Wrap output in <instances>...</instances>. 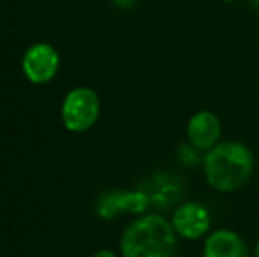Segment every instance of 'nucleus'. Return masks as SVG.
<instances>
[{
	"instance_id": "nucleus-1",
	"label": "nucleus",
	"mask_w": 259,
	"mask_h": 257,
	"mask_svg": "<svg viewBox=\"0 0 259 257\" xmlns=\"http://www.w3.org/2000/svg\"><path fill=\"white\" fill-rule=\"evenodd\" d=\"M256 169V159L240 141H221L203 157L206 183L221 194H233L249 183Z\"/></svg>"
},
{
	"instance_id": "nucleus-2",
	"label": "nucleus",
	"mask_w": 259,
	"mask_h": 257,
	"mask_svg": "<svg viewBox=\"0 0 259 257\" xmlns=\"http://www.w3.org/2000/svg\"><path fill=\"white\" fill-rule=\"evenodd\" d=\"M178 236L171 220L157 213H141L120 238L122 257H175Z\"/></svg>"
},
{
	"instance_id": "nucleus-3",
	"label": "nucleus",
	"mask_w": 259,
	"mask_h": 257,
	"mask_svg": "<svg viewBox=\"0 0 259 257\" xmlns=\"http://www.w3.org/2000/svg\"><path fill=\"white\" fill-rule=\"evenodd\" d=\"M101 115V99L89 86L72 88L60 108V118L69 132H87L97 124Z\"/></svg>"
},
{
	"instance_id": "nucleus-4",
	"label": "nucleus",
	"mask_w": 259,
	"mask_h": 257,
	"mask_svg": "<svg viewBox=\"0 0 259 257\" xmlns=\"http://www.w3.org/2000/svg\"><path fill=\"white\" fill-rule=\"evenodd\" d=\"M171 226L182 240H201L211 233V213L205 204L198 201L182 202L175 208Z\"/></svg>"
},
{
	"instance_id": "nucleus-5",
	"label": "nucleus",
	"mask_w": 259,
	"mask_h": 257,
	"mask_svg": "<svg viewBox=\"0 0 259 257\" xmlns=\"http://www.w3.org/2000/svg\"><path fill=\"white\" fill-rule=\"evenodd\" d=\"M60 67V57L52 44L37 42L25 52L21 60L25 78L34 85H46L55 79Z\"/></svg>"
},
{
	"instance_id": "nucleus-6",
	"label": "nucleus",
	"mask_w": 259,
	"mask_h": 257,
	"mask_svg": "<svg viewBox=\"0 0 259 257\" xmlns=\"http://www.w3.org/2000/svg\"><path fill=\"white\" fill-rule=\"evenodd\" d=\"M221 120L210 110L196 111L187 122V141L199 153H206L215 144L221 143Z\"/></svg>"
},
{
	"instance_id": "nucleus-7",
	"label": "nucleus",
	"mask_w": 259,
	"mask_h": 257,
	"mask_svg": "<svg viewBox=\"0 0 259 257\" xmlns=\"http://www.w3.org/2000/svg\"><path fill=\"white\" fill-rule=\"evenodd\" d=\"M203 257H250V252L236 231L221 227L205 238Z\"/></svg>"
},
{
	"instance_id": "nucleus-8",
	"label": "nucleus",
	"mask_w": 259,
	"mask_h": 257,
	"mask_svg": "<svg viewBox=\"0 0 259 257\" xmlns=\"http://www.w3.org/2000/svg\"><path fill=\"white\" fill-rule=\"evenodd\" d=\"M150 197L147 192L141 190H134V192H109L101 197L99 204H97V212L103 219H115L118 213H141L147 210Z\"/></svg>"
},
{
	"instance_id": "nucleus-9",
	"label": "nucleus",
	"mask_w": 259,
	"mask_h": 257,
	"mask_svg": "<svg viewBox=\"0 0 259 257\" xmlns=\"http://www.w3.org/2000/svg\"><path fill=\"white\" fill-rule=\"evenodd\" d=\"M113 4H115L116 7H120V9H127V7L133 6L136 0H111Z\"/></svg>"
},
{
	"instance_id": "nucleus-10",
	"label": "nucleus",
	"mask_w": 259,
	"mask_h": 257,
	"mask_svg": "<svg viewBox=\"0 0 259 257\" xmlns=\"http://www.w3.org/2000/svg\"><path fill=\"white\" fill-rule=\"evenodd\" d=\"M92 257H118L113 250H108V248H103V250H97Z\"/></svg>"
},
{
	"instance_id": "nucleus-11",
	"label": "nucleus",
	"mask_w": 259,
	"mask_h": 257,
	"mask_svg": "<svg viewBox=\"0 0 259 257\" xmlns=\"http://www.w3.org/2000/svg\"><path fill=\"white\" fill-rule=\"evenodd\" d=\"M254 257H259V241H257V245H256V250H254Z\"/></svg>"
},
{
	"instance_id": "nucleus-12",
	"label": "nucleus",
	"mask_w": 259,
	"mask_h": 257,
	"mask_svg": "<svg viewBox=\"0 0 259 257\" xmlns=\"http://www.w3.org/2000/svg\"><path fill=\"white\" fill-rule=\"evenodd\" d=\"M252 2H254V6H257V7H259V0H252Z\"/></svg>"
},
{
	"instance_id": "nucleus-13",
	"label": "nucleus",
	"mask_w": 259,
	"mask_h": 257,
	"mask_svg": "<svg viewBox=\"0 0 259 257\" xmlns=\"http://www.w3.org/2000/svg\"><path fill=\"white\" fill-rule=\"evenodd\" d=\"M222 2H235V0H222Z\"/></svg>"
}]
</instances>
